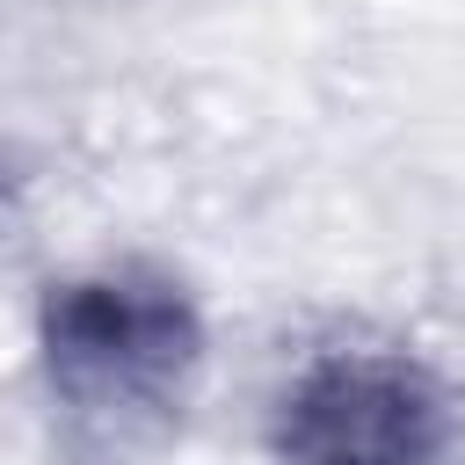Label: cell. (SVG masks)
Returning <instances> with one entry per match:
<instances>
[{
	"label": "cell",
	"instance_id": "obj_1",
	"mask_svg": "<svg viewBox=\"0 0 465 465\" xmlns=\"http://www.w3.org/2000/svg\"><path fill=\"white\" fill-rule=\"evenodd\" d=\"M36 363L65 436L124 458L182 421L203 371V312L153 262H94L44 291Z\"/></svg>",
	"mask_w": 465,
	"mask_h": 465
},
{
	"label": "cell",
	"instance_id": "obj_3",
	"mask_svg": "<svg viewBox=\"0 0 465 465\" xmlns=\"http://www.w3.org/2000/svg\"><path fill=\"white\" fill-rule=\"evenodd\" d=\"M15 189H22V160H15L7 145H0V211L15 203Z\"/></svg>",
	"mask_w": 465,
	"mask_h": 465
},
{
	"label": "cell",
	"instance_id": "obj_2",
	"mask_svg": "<svg viewBox=\"0 0 465 465\" xmlns=\"http://www.w3.org/2000/svg\"><path fill=\"white\" fill-rule=\"evenodd\" d=\"M458 400L407 349H320L276 392V465H450Z\"/></svg>",
	"mask_w": 465,
	"mask_h": 465
}]
</instances>
